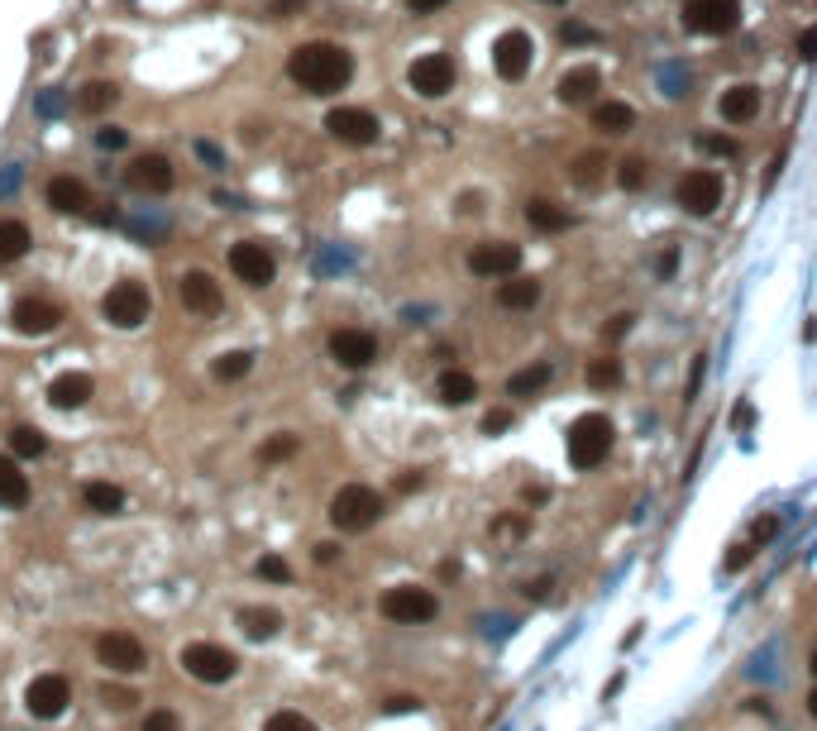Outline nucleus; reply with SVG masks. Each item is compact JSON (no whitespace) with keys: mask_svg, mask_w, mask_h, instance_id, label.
I'll use <instances>...</instances> for the list:
<instances>
[{"mask_svg":"<svg viewBox=\"0 0 817 731\" xmlns=\"http://www.w3.org/2000/svg\"><path fill=\"white\" fill-rule=\"evenodd\" d=\"M516 263H521V249H516V244H502V239H488V244H478L469 254V268L478 278H512Z\"/></svg>","mask_w":817,"mask_h":731,"instance_id":"obj_16","label":"nucleus"},{"mask_svg":"<svg viewBox=\"0 0 817 731\" xmlns=\"http://www.w3.org/2000/svg\"><path fill=\"white\" fill-rule=\"evenodd\" d=\"M239 626H244V636H254V641H273L282 631V617L273 607H244V612H239Z\"/></svg>","mask_w":817,"mask_h":731,"instance_id":"obj_28","label":"nucleus"},{"mask_svg":"<svg viewBox=\"0 0 817 731\" xmlns=\"http://www.w3.org/2000/svg\"><path fill=\"white\" fill-rule=\"evenodd\" d=\"M48 206L63 215H82L91 206V192H86V182H77V177H53L48 182Z\"/></svg>","mask_w":817,"mask_h":731,"instance_id":"obj_22","label":"nucleus"},{"mask_svg":"<svg viewBox=\"0 0 817 731\" xmlns=\"http://www.w3.org/2000/svg\"><path fill=\"white\" fill-rule=\"evenodd\" d=\"M230 273L239 282H249V287H268V282L278 278V258L268 254L258 239H244V244L230 249Z\"/></svg>","mask_w":817,"mask_h":731,"instance_id":"obj_13","label":"nucleus"},{"mask_svg":"<svg viewBox=\"0 0 817 731\" xmlns=\"http://www.w3.org/2000/svg\"><path fill=\"white\" fill-rule=\"evenodd\" d=\"M258 579H273V583H292V564L282 555H263L258 559Z\"/></svg>","mask_w":817,"mask_h":731,"instance_id":"obj_41","label":"nucleus"},{"mask_svg":"<svg viewBox=\"0 0 817 731\" xmlns=\"http://www.w3.org/2000/svg\"><path fill=\"white\" fill-rule=\"evenodd\" d=\"M559 34H564V43H593V39H598V34H593V29H588V24H574V20L564 24V29H559Z\"/></svg>","mask_w":817,"mask_h":731,"instance_id":"obj_47","label":"nucleus"},{"mask_svg":"<svg viewBox=\"0 0 817 731\" xmlns=\"http://www.w3.org/2000/svg\"><path fill=\"white\" fill-rule=\"evenodd\" d=\"M72 703V684H67L63 674H39L34 684L24 688V708L29 717H39V722H58Z\"/></svg>","mask_w":817,"mask_h":731,"instance_id":"obj_9","label":"nucleus"},{"mask_svg":"<svg viewBox=\"0 0 817 731\" xmlns=\"http://www.w3.org/2000/svg\"><path fill=\"white\" fill-rule=\"evenodd\" d=\"M450 0H407V10L411 15H435V10H445Z\"/></svg>","mask_w":817,"mask_h":731,"instance_id":"obj_52","label":"nucleus"},{"mask_svg":"<svg viewBox=\"0 0 817 731\" xmlns=\"http://www.w3.org/2000/svg\"><path fill=\"white\" fill-rule=\"evenodd\" d=\"M798 58H803V63H817V29H803V34H798Z\"/></svg>","mask_w":817,"mask_h":731,"instance_id":"obj_48","label":"nucleus"},{"mask_svg":"<svg viewBox=\"0 0 817 731\" xmlns=\"http://www.w3.org/2000/svg\"><path fill=\"white\" fill-rule=\"evenodd\" d=\"M144 731H182V722H177V712L153 708L149 717H144Z\"/></svg>","mask_w":817,"mask_h":731,"instance_id":"obj_43","label":"nucleus"},{"mask_svg":"<svg viewBox=\"0 0 817 731\" xmlns=\"http://www.w3.org/2000/svg\"><path fill=\"white\" fill-rule=\"evenodd\" d=\"M741 24V0H684V29L722 39Z\"/></svg>","mask_w":817,"mask_h":731,"instance_id":"obj_6","label":"nucleus"},{"mask_svg":"<svg viewBox=\"0 0 817 731\" xmlns=\"http://www.w3.org/2000/svg\"><path fill=\"white\" fill-rule=\"evenodd\" d=\"M751 555H755L751 540H736V545H731V555H727V569H741V564H751Z\"/></svg>","mask_w":817,"mask_h":731,"instance_id":"obj_46","label":"nucleus"},{"mask_svg":"<svg viewBox=\"0 0 817 731\" xmlns=\"http://www.w3.org/2000/svg\"><path fill=\"white\" fill-rule=\"evenodd\" d=\"M612 440H617V426H612V416H602V411H588V416H579V421L569 426V440H564V450H569V464H574V469H593V464H602V459L612 454Z\"/></svg>","mask_w":817,"mask_h":731,"instance_id":"obj_2","label":"nucleus"},{"mask_svg":"<svg viewBox=\"0 0 817 731\" xmlns=\"http://www.w3.org/2000/svg\"><path fill=\"white\" fill-rule=\"evenodd\" d=\"M101 703H106L110 712H129L134 703H139V693H134V688H125V684H106V688H101Z\"/></svg>","mask_w":817,"mask_h":731,"instance_id":"obj_39","label":"nucleus"},{"mask_svg":"<svg viewBox=\"0 0 817 731\" xmlns=\"http://www.w3.org/2000/svg\"><path fill=\"white\" fill-rule=\"evenodd\" d=\"M808 717H813V722H817V688H813V693H808Z\"/></svg>","mask_w":817,"mask_h":731,"instance_id":"obj_59","label":"nucleus"},{"mask_svg":"<svg viewBox=\"0 0 817 731\" xmlns=\"http://www.w3.org/2000/svg\"><path fill=\"white\" fill-rule=\"evenodd\" d=\"M593 96H598V72L593 67H574V72L559 77V101L564 106H588Z\"/></svg>","mask_w":817,"mask_h":731,"instance_id":"obj_23","label":"nucleus"},{"mask_svg":"<svg viewBox=\"0 0 817 731\" xmlns=\"http://www.w3.org/2000/svg\"><path fill=\"white\" fill-rule=\"evenodd\" d=\"M10 450L20 454V459H39V454L48 450V440H43L39 426H15L10 430Z\"/></svg>","mask_w":817,"mask_h":731,"instance_id":"obj_35","label":"nucleus"},{"mask_svg":"<svg viewBox=\"0 0 817 731\" xmlns=\"http://www.w3.org/2000/svg\"><path fill=\"white\" fill-rule=\"evenodd\" d=\"M698 149L712 153V158H731V153H736V139H731V134H698Z\"/></svg>","mask_w":817,"mask_h":731,"instance_id":"obj_42","label":"nucleus"},{"mask_svg":"<svg viewBox=\"0 0 817 731\" xmlns=\"http://www.w3.org/2000/svg\"><path fill=\"white\" fill-rule=\"evenodd\" d=\"M497 536H526V521L521 516H502L497 521Z\"/></svg>","mask_w":817,"mask_h":731,"instance_id":"obj_51","label":"nucleus"},{"mask_svg":"<svg viewBox=\"0 0 817 731\" xmlns=\"http://www.w3.org/2000/svg\"><path fill=\"white\" fill-rule=\"evenodd\" d=\"M751 421H755V411H751V407H736V411H731V426H736V430H746Z\"/></svg>","mask_w":817,"mask_h":731,"instance_id":"obj_55","label":"nucleus"},{"mask_svg":"<svg viewBox=\"0 0 817 731\" xmlns=\"http://www.w3.org/2000/svg\"><path fill=\"white\" fill-rule=\"evenodd\" d=\"M507 426H512V411L497 407V411H488V416H483V430H488V435H497V430H507Z\"/></svg>","mask_w":817,"mask_h":731,"instance_id":"obj_49","label":"nucleus"},{"mask_svg":"<svg viewBox=\"0 0 817 731\" xmlns=\"http://www.w3.org/2000/svg\"><path fill=\"white\" fill-rule=\"evenodd\" d=\"M120 101V86L115 82H91V86H82V96H77V106L86 110V115H101V110H110Z\"/></svg>","mask_w":817,"mask_h":731,"instance_id":"obj_32","label":"nucleus"},{"mask_svg":"<svg viewBox=\"0 0 817 731\" xmlns=\"http://www.w3.org/2000/svg\"><path fill=\"white\" fill-rule=\"evenodd\" d=\"M550 588H555V583H550V579H531V583H526V593H531V598H545Z\"/></svg>","mask_w":817,"mask_h":731,"instance_id":"obj_57","label":"nucleus"},{"mask_svg":"<svg viewBox=\"0 0 817 731\" xmlns=\"http://www.w3.org/2000/svg\"><path fill=\"white\" fill-rule=\"evenodd\" d=\"M82 502L91 507L96 516H115V512H125V488H115V483H86L82 488Z\"/></svg>","mask_w":817,"mask_h":731,"instance_id":"obj_26","label":"nucleus"},{"mask_svg":"<svg viewBox=\"0 0 817 731\" xmlns=\"http://www.w3.org/2000/svg\"><path fill=\"white\" fill-rule=\"evenodd\" d=\"M10 321H15V330H20V335H53V330L63 325V311H58L53 301L24 297V301H15Z\"/></svg>","mask_w":817,"mask_h":731,"instance_id":"obj_17","label":"nucleus"},{"mask_svg":"<svg viewBox=\"0 0 817 731\" xmlns=\"http://www.w3.org/2000/svg\"><path fill=\"white\" fill-rule=\"evenodd\" d=\"M617 383H622V359H593L588 364V387L607 392V387H617Z\"/></svg>","mask_w":817,"mask_h":731,"instance_id":"obj_36","label":"nucleus"},{"mask_svg":"<svg viewBox=\"0 0 817 731\" xmlns=\"http://www.w3.org/2000/svg\"><path fill=\"white\" fill-rule=\"evenodd\" d=\"M153 311L149 292L139 287V282H115L106 297H101V316L110 325H120V330H134V325H144Z\"/></svg>","mask_w":817,"mask_h":731,"instance_id":"obj_7","label":"nucleus"},{"mask_svg":"<svg viewBox=\"0 0 817 731\" xmlns=\"http://www.w3.org/2000/svg\"><path fill=\"white\" fill-rule=\"evenodd\" d=\"M263 731H321V727H316L311 717H301V712L287 708V712H273V717L263 722Z\"/></svg>","mask_w":817,"mask_h":731,"instance_id":"obj_38","label":"nucleus"},{"mask_svg":"<svg viewBox=\"0 0 817 731\" xmlns=\"http://www.w3.org/2000/svg\"><path fill=\"white\" fill-rule=\"evenodd\" d=\"M292 10H301V0H278V5H273V15H278V20H287Z\"/></svg>","mask_w":817,"mask_h":731,"instance_id":"obj_58","label":"nucleus"},{"mask_svg":"<svg viewBox=\"0 0 817 731\" xmlns=\"http://www.w3.org/2000/svg\"><path fill=\"white\" fill-rule=\"evenodd\" d=\"M129 182H134L139 192L163 196V192H172L177 172H172V163L163 158V153H144V158H134V163H129Z\"/></svg>","mask_w":817,"mask_h":731,"instance_id":"obj_18","label":"nucleus"},{"mask_svg":"<svg viewBox=\"0 0 817 731\" xmlns=\"http://www.w3.org/2000/svg\"><path fill=\"white\" fill-rule=\"evenodd\" d=\"M407 82L416 96H450L454 91V63H450V53H426V58H416V63L407 67Z\"/></svg>","mask_w":817,"mask_h":731,"instance_id":"obj_11","label":"nucleus"},{"mask_svg":"<svg viewBox=\"0 0 817 731\" xmlns=\"http://www.w3.org/2000/svg\"><path fill=\"white\" fill-rule=\"evenodd\" d=\"M550 5H564V0H550Z\"/></svg>","mask_w":817,"mask_h":731,"instance_id":"obj_61","label":"nucleus"},{"mask_svg":"<svg viewBox=\"0 0 817 731\" xmlns=\"http://www.w3.org/2000/svg\"><path fill=\"white\" fill-rule=\"evenodd\" d=\"M330 359L340 368H368L373 359H378V340L368 335V330H354V325H344V330H335L330 335Z\"/></svg>","mask_w":817,"mask_h":731,"instance_id":"obj_14","label":"nucleus"},{"mask_svg":"<svg viewBox=\"0 0 817 731\" xmlns=\"http://www.w3.org/2000/svg\"><path fill=\"white\" fill-rule=\"evenodd\" d=\"M526 220H531L536 230H569V225H574V220L559 211L555 201H540V196L531 201V206H526Z\"/></svg>","mask_w":817,"mask_h":731,"instance_id":"obj_33","label":"nucleus"},{"mask_svg":"<svg viewBox=\"0 0 817 731\" xmlns=\"http://www.w3.org/2000/svg\"><path fill=\"white\" fill-rule=\"evenodd\" d=\"M378 607H383L387 622H397V626H421V622H430V617L440 612L435 593H430V588H416V583H397V588H387Z\"/></svg>","mask_w":817,"mask_h":731,"instance_id":"obj_5","label":"nucleus"},{"mask_svg":"<svg viewBox=\"0 0 817 731\" xmlns=\"http://www.w3.org/2000/svg\"><path fill=\"white\" fill-rule=\"evenodd\" d=\"M182 669H187L192 679H201V684H230L239 674V660H235V650H225V645L192 641L182 650Z\"/></svg>","mask_w":817,"mask_h":731,"instance_id":"obj_4","label":"nucleus"},{"mask_svg":"<svg viewBox=\"0 0 817 731\" xmlns=\"http://www.w3.org/2000/svg\"><path fill=\"white\" fill-rule=\"evenodd\" d=\"M617 182H622L626 192L645 187V158H622V163H617Z\"/></svg>","mask_w":817,"mask_h":731,"instance_id":"obj_40","label":"nucleus"},{"mask_svg":"<svg viewBox=\"0 0 817 731\" xmlns=\"http://www.w3.org/2000/svg\"><path fill=\"white\" fill-rule=\"evenodd\" d=\"M91 392H96V383L86 373H63V378H53V387H48V402L58 411H77L91 402Z\"/></svg>","mask_w":817,"mask_h":731,"instance_id":"obj_20","label":"nucleus"},{"mask_svg":"<svg viewBox=\"0 0 817 731\" xmlns=\"http://www.w3.org/2000/svg\"><path fill=\"white\" fill-rule=\"evenodd\" d=\"M698 383H703V354L693 359V373H688V392H684V402H693V397H698Z\"/></svg>","mask_w":817,"mask_h":731,"instance_id":"obj_53","label":"nucleus"},{"mask_svg":"<svg viewBox=\"0 0 817 731\" xmlns=\"http://www.w3.org/2000/svg\"><path fill=\"white\" fill-rule=\"evenodd\" d=\"M536 301H540L536 278H516V282H502V287H497V306H507V311H531Z\"/></svg>","mask_w":817,"mask_h":731,"instance_id":"obj_27","label":"nucleus"},{"mask_svg":"<svg viewBox=\"0 0 817 731\" xmlns=\"http://www.w3.org/2000/svg\"><path fill=\"white\" fill-rule=\"evenodd\" d=\"M808 665H813V674H817V650H813V660H808Z\"/></svg>","mask_w":817,"mask_h":731,"instance_id":"obj_60","label":"nucleus"},{"mask_svg":"<svg viewBox=\"0 0 817 731\" xmlns=\"http://www.w3.org/2000/svg\"><path fill=\"white\" fill-rule=\"evenodd\" d=\"M325 129H330L340 144H354V149L378 144V115H368V110H359V106H335L325 115Z\"/></svg>","mask_w":817,"mask_h":731,"instance_id":"obj_12","label":"nucleus"},{"mask_svg":"<svg viewBox=\"0 0 817 731\" xmlns=\"http://www.w3.org/2000/svg\"><path fill=\"white\" fill-rule=\"evenodd\" d=\"M297 450H301V440H297V435H287V430H282V435H273V440L263 445V464H282V459H292V454H297Z\"/></svg>","mask_w":817,"mask_h":731,"instance_id":"obj_37","label":"nucleus"},{"mask_svg":"<svg viewBox=\"0 0 817 731\" xmlns=\"http://www.w3.org/2000/svg\"><path fill=\"white\" fill-rule=\"evenodd\" d=\"M335 555H340L335 540H321V545H316V564H335Z\"/></svg>","mask_w":817,"mask_h":731,"instance_id":"obj_54","label":"nucleus"},{"mask_svg":"<svg viewBox=\"0 0 817 731\" xmlns=\"http://www.w3.org/2000/svg\"><path fill=\"white\" fill-rule=\"evenodd\" d=\"M416 708V698L411 693H402V698H387V712H411Z\"/></svg>","mask_w":817,"mask_h":731,"instance_id":"obj_56","label":"nucleus"},{"mask_svg":"<svg viewBox=\"0 0 817 731\" xmlns=\"http://www.w3.org/2000/svg\"><path fill=\"white\" fill-rule=\"evenodd\" d=\"M493 67H497L502 82H521V77L531 72V39H526L521 29H507V34L493 43Z\"/></svg>","mask_w":817,"mask_h":731,"instance_id":"obj_15","label":"nucleus"},{"mask_svg":"<svg viewBox=\"0 0 817 731\" xmlns=\"http://www.w3.org/2000/svg\"><path fill=\"white\" fill-rule=\"evenodd\" d=\"M755 110H760V91L751 82H736L722 91V120L727 125H746V120H755Z\"/></svg>","mask_w":817,"mask_h":731,"instance_id":"obj_21","label":"nucleus"},{"mask_svg":"<svg viewBox=\"0 0 817 731\" xmlns=\"http://www.w3.org/2000/svg\"><path fill=\"white\" fill-rule=\"evenodd\" d=\"M29 502V473H20L15 459H0V507H24Z\"/></svg>","mask_w":817,"mask_h":731,"instance_id":"obj_25","label":"nucleus"},{"mask_svg":"<svg viewBox=\"0 0 817 731\" xmlns=\"http://www.w3.org/2000/svg\"><path fill=\"white\" fill-rule=\"evenodd\" d=\"M177 297H182V306L196 311V316H215V311H220V287H215L211 273H182Z\"/></svg>","mask_w":817,"mask_h":731,"instance_id":"obj_19","label":"nucleus"},{"mask_svg":"<svg viewBox=\"0 0 817 731\" xmlns=\"http://www.w3.org/2000/svg\"><path fill=\"white\" fill-rule=\"evenodd\" d=\"M383 516V497L373 493L368 483H344L340 493L330 497V521L340 531H368Z\"/></svg>","mask_w":817,"mask_h":731,"instance_id":"obj_3","label":"nucleus"},{"mask_svg":"<svg viewBox=\"0 0 817 731\" xmlns=\"http://www.w3.org/2000/svg\"><path fill=\"white\" fill-rule=\"evenodd\" d=\"M545 383H550V364H526L521 373L507 378V392H512V397H536Z\"/></svg>","mask_w":817,"mask_h":731,"instance_id":"obj_31","label":"nucleus"},{"mask_svg":"<svg viewBox=\"0 0 817 731\" xmlns=\"http://www.w3.org/2000/svg\"><path fill=\"white\" fill-rule=\"evenodd\" d=\"M29 244H34V235H29V225L24 220H0V263H15V258L29 254Z\"/></svg>","mask_w":817,"mask_h":731,"instance_id":"obj_29","label":"nucleus"},{"mask_svg":"<svg viewBox=\"0 0 817 731\" xmlns=\"http://www.w3.org/2000/svg\"><path fill=\"white\" fill-rule=\"evenodd\" d=\"M574 177H579V182H598L602 177V153H583L579 163H574Z\"/></svg>","mask_w":817,"mask_h":731,"instance_id":"obj_44","label":"nucleus"},{"mask_svg":"<svg viewBox=\"0 0 817 731\" xmlns=\"http://www.w3.org/2000/svg\"><path fill=\"white\" fill-rule=\"evenodd\" d=\"M249 368H254V354H249V349H230V354H220V359H215L211 373L220 378V383H239Z\"/></svg>","mask_w":817,"mask_h":731,"instance_id":"obj_34","label":"nucleus"},{"mask_svg":"<svg viewBox=\"0 0 817 731\" xmlns=\"http://www.w3.org/2000/svg\"><path fill=\"white\" fill-rule=\"evenodd\" d=\"M593 125H598L602 134H626V129L636 125V110L626 106V101H602V106L593 110Z\"/></svg>","mask_w":817,"mask_h":731,"instance_id":"obj_30","label":"nucleus"},{"mask_svg":"<svg viewBox=\"0 0 817 731\" xmlns=\"http://www.w3.org/2000/svg\"><path fill=\"white\" fill-rule=\"evenodd\" d=\"M631 321H636V316H631V311H622V316H612V325H607L602 335H607V340H622L626 330H631Z\"/></svg>","mask_w":817,"mask_h":731,"instance_id":"obj_50","label":"nucleus"},{"mask_svg":"<svg viewBox=\"0 0 817 731\" xmlns=\"http://www.w3.org/2000/svg\"><path fill=\"white\" fill-rule=\"evenodd\" d=\"M478 397V378L464 373V368H445L440 373V402H450V407H464Z\"/></svg>","mask_w":817,"mask_h":731,"instance_id":"obj_24","label":"nucleus"},{"mask_svg":"<svg viewBox=\"0 0 817 731\" xmlns=\"http://www.w3.org/2000/svg\"><path fill=\"white\" fill-rule=\"evenodd\" d=\"M287 77L311 91V96H330V91H344L349 77H354V58L344 53L340 43H301L287 58Z\"/></svg>","mask_w":817,"mask_h":731,"instance_id":"obj_1","label":"nucleus"},{"mask_svg":"<svg viewBox=\"0 0 817 731\" xmlns=\"http://www.w3.org/2000/svg\"><path fill=\"white\" fill-rule=\"evenodd\" d=\"M674 201L684 206L688 215H712L722 206V177L712 168H693L679 177V187H674Z\"/></svg>","mask_w":817,"mask_h":731,"instance_id":"obj_8","label":"nucleus"},{"mask_svg":"<svg viewBox=\"0 0 817 731\" xmlns=\"http://www.w3.org/2000/svg\"><path fill=\"white\" fill-rule=\"evenodd\" d=\"M96 144H101V149H125L129 134H125V129H115V125H106L101 134H96Z\"/></svg>","mask_w":817,"mask_h":731,"instance_id":"obj_45","label":"nucleus"},{"mask_svg":"<svg viewBox=\"0 0 817 731\" xmlns=\"http://www.w3.org/2000/svg\"><path fill=\"white\" fill-rule=\"evenodd\" d=\"M96 660L115 674H139V669L149 665V655H144V641L139 636H129V631H106L101 641H96Z\"/></svg>","mask_w":817,"mask_h":731,"instance_id":"obj_10","label":"nucleus"}]
</instances>
